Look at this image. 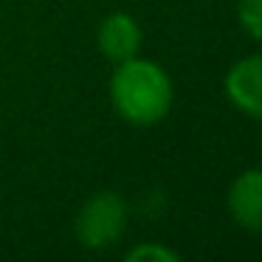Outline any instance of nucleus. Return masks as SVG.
I'll list each match as a JSON object with an SVG mask.
<instances>
[{
  "label": "nucleus",
  "mask_w": 262,
  "mask_h": 262,
  "mask_svg": "<svg viewBox=\"0 0 262 262\" xmlns=\"http://www.w3.org/2000/svg\"><path fill=\"white\" fill-rule=\"evenodd\" d=\"M127 228V206L116 192H99L76 214V237L85 248H110Z\"/></svg>",
  "instance_id": "2"
},
{
  "label": "nucleus",
  "mask_w": 262,
  "mask_h": 262,
  "mask_svg": "<svg viewBox=\"0 0 262 262\" xmlns=\"http://www.w3.org/2000/svg\"><path fill=\"white\" fill-rule=\"evenodd\" d=\"M228 211L243 228L262 234V172L245 169L228 189Z\"/></svg>",
  "instance_id": "4"
},
{
  "label": "nucleus",
  "mask_w": 262,
  "mask_h": 262,
  "mask_svg": "<svg viewBox=\"0 0 262 262\" xmlns=\"http://www.w3.org/2000/svg\"><path fill=\"white\" fill-rule=\"evenodd\" d=\"M110 99L116 113L136 127L158 124L172 107V82L161 65L149 59H124L110 79Z\"/></svg>",
  "instance_id": "1"
},
{
  "label": "nucleus",
  "mask_w": 262,
  "mask_h": 262,
  "mask_svg": "<svg viewBox=\"0 0 262 262\" xmlns=\"http://www.w3.org/2000/svg\"><path fill=\"white\" fill-rule=\"evenodd\" d=\"M99 48L110 62H124V59L138 57L141 48V26L124 12H113L99 26Z\"/></svg>",
  "instance_id": "5"
},
{
  "label": "nucleus",
  "mask_w": 262,
  "mask_h": 262,
  "mask_svg": "<svg viewBox=\"0 0 262 262\" xmlns=\"http://www.w3.org/2000/svg\"><path fill=\"white\" fill-rule=\"evenodd\" d=\"M138 259H161V262H178V254L175 251H169V248H164V245H152V243H147V245H138V248H133L130 254H127V262H138Z\"/></svg>",
  "instance_id": "7"
},
{
  "label": "nucleus",
  "mask_w": 262,
  "mask_h": 262,
  "mask_svg": "<svg viewBox=\"0 0 262 262\" xmlns=\"http://www.w3.org/2000/svg\"><path fill=\"white\" fill-rule=\"evenodd\" d=\"M239 23L254 40H262V0H239Z\"/></svg>",
  "instance_id": "6"
},
{
  "label": "nucleus",
  "mask_w": 262,
  "mask_h": 262,
  "mask_svg": "<svg viewBox=\"0 0 262 262\" xmlns=\"http://www.w3.org/2000/svg\"><path fill=\"white\" fill-rule=\"evenodd\" d=\"M226 96L237 110L262 119V57H245L228 71Z\"/></svg>",
  "instance_id": "3"
}]
</instances>
